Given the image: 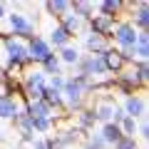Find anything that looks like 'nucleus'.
Here are the masks:
<instances>
[{"mask_svg": "<svg viewBox=\"0 0 149 149\" xmlns=\"http://www.w3.org/2000/svg\"><path fill=\"white\" fill-rule=\"evenodd\" d=\"M122 127H124V132H127V137H134V119L132 117L122 119Z\"/></svg>", "mask_w": 149, "mask_h": 149, "instance_id": "24", "label": "nucleus"}, {"mask_svg": "<svg viewBox=\"0 0 149 149\" xmlns=\"http://www.w3.org/2000/svg\"><path fill=\"white\" fill-rule=\"evenodd\" d=\"M82 77H87V74H102V72H107V67H104V62H102V55H90V57L82 62Z\"/></svg>", "mask_w": 149, "mask_h": 149, "instance_id": "5", "label": "nucleus"}, {"mask_svg": "<svg viewBox=\"0 0 149 149\" xmlns=\"http://www.w3.org/2000/svg\"><path fill=\"white\" fill-rule=\"evenodd\" d=\"M124 109H127V114L129 117H144V100L142 97H129L127 100V104H124Z\"/></svg>", "mask_w": 149, "mask_h": 149, "instance_id": "7", "label": "nucleus"}, {"mask_svg": "<svg viewBox=\"0 0 149 149\" xmlns=\"http://www.w3.org/2000/svg\"><path fill=\"white\" fill-rule=\"evenodd\" d=\"M102 10H104L107 17H112V13L119 10V3H117V0H107V3H102Z\"/></svg>", "mask_w": 149, "mask_h": 149, "instance_id": "19", "label": "nucleus"}, {"mask_svg": "<svg viewBox=\"0 0 149 149\" xmlns=\"http://www.w3.org/2000/svg\"><path fill=\"white\" fill-rule=\"evenodd\" d=\"M0 117L3 119L17 117V102L13 100L10 95H0Z\"/></svg>", "mask_w": 149, "mask_h": 149, "instance_id": "6", "label": "nucleus"}, {"mask_svg": "<svg viewBox=\"0 0 149 149\" xmlns=\"http://www.w3.org/2000/svg\"><path fill=\"white\" fill-rule=\"evenodd\" d=\"M112 22H114V17H107V15H97L95 20H92V27H95V35H104L107 30L112 27Z\"/></svg>", "mask_w": 149, "mask_h": 149, "instance_id": "11", "label": "nucleus"}, {"mask_svg": "<svg viewBox=\"0 0 149 149\" xmlns=\"http://www.w3.org/2000/svg\"><path fill=\"white\" fill-rule=\"evenodd\" d=\"M67 42H70V32L65 30V27L52 30V45H55V47H65Z\"/></svg>", "mask_w": 149, "mask_h": 149, "instance_id": "13", "label": "nucleus"}, {"mask_svg": "<svg viewBox=\"0 0 149 149\" xmlns=\"http://www.w3.org/2000/svg\"><path fill=\"white\" fill-rule=\"evenodd\" d=\"M0 139H3V132H0Z\"/></svg>", "mask_w": 149, "mask_h": 149, "instance_id": "26", "label": "nucleus"}, {"mask_svg": "<svg viewBox=\"0 0 149 149\" xmlns=\"http://www.w3.org/2000/svg\"><path fill=\"white\" fill-rule=\"evenodd\" d=\"M62 60H65L67 65H72V62H77V60H80V55H77V50H74V47H65Z\"/></svg>", "mask_w": 149, "mask_h": 149, "instance_id": "18", "label": "nucleus"}, {"mask_svg": "<svg viewBox=\"0 0 149 149\" xmlns=\"http://www.w3.org/2000/svg\"><path fill=\"white\" fill-rule=\"evenodd\" d=\"M50 127V119L47 117H40V119H32V129H40V132H45V129Z\"/></svg>", "mask_w": 149, "mask_h": 149, "instance_id": "22", "label": "nucleus"}, {"mask_svg": "<svg viewBox=\"0 0 149 149\" xmlns=\"http://www.w3.org/2000/svg\"><path fill=\"white\" fill-rule=\"evenodd\" d=\"M90 10H92V5H90V3H74V15H77V17H87V15H90Z\"/></svg>", "mask_w": 149, "mask_h": 149, "instance_id": "20", "label": "nucleus"}, {"mask_svg": "<svg viewBox=\"0 0 149 149\" xmlns=\"http://www.w3.org/2000/svg\"><path fill=\"white\" fill-rule=\"evenodd\" d=\"M102 62H104V67L107 70H122V55L119 52H104L102 55Z\"/></svg>", "mask_w": 149, "mask_h": 149, "instance_id": "12", "label": "nucleus"}, {"mask_svg": "<svg viewBox=\"0 0 149 149\" xmlns=\"http://www.w3.org/2000/svg\"><path fill=\"white\" fill-rule=\"evenodd\" d=\"M114 149H137V142H134V137H122L114 144Z\"/></svg>", "mask_w": 149, "mask_h": 149, "instance_id": "17", "label": "nucleus"}, {"mask_svg": "<svg viewBox=\"0 0 149 149\" xmlns=\"http://www.w3.org/2000/svg\"><path fill=\"white\" fill-rule=\"evenodd\" d=\"M50 45L45 42V40H40V37H35L30 42V50H27V57H32V60H40V62H45V60L50 57Z\"/></svg>", "mask_w": 149, "mask_h": 149, "instance_id": "3", "label": "nucleus"}, {"mask_svg": "<svg viewBox=\"0 0 149 149\" xmlns=\"http://www.w3.org/2000/svg\"><path fill=\"white\" fill-rule=\"evenodd\" d=\"M87 47H90V50H102V47H104L102 35H95V32H92V35L87 37Z\"/></svg>", "mask_w": 149, "mask_h": 149, "instance_id": "16", "label": "nucleus"}, {"mask_svg": "<svg viewBox=\"0 0 149 149\" xmlns=\"http://www.w3.org/2000/svg\"><path fill=\"white\" fill-rule=\"evenodd\" d=\"M112 112H114V107L112 104H100L95 112V119H102V122H107V119L112 117Z\"/></svg>", "mask_w": 149, "mask_h": 149, "instance_id": "14", "label": "nucleus"}, {"mask_svg": "<svg viewBox=\"0 0 149 149\" xmlns=\"http://www.w3.org/2000/svg\"><path fill=\"white\" fill-rule=\"evenodd\" d=\"M27 114H30V119H40V117H47L50 114V107L45 104L42 100H35L30 107H27Z\"/></svg>", "mask_w": 149, "mask_h": 149, "instance_id": "9", "label": "nucleus"}, {"mask_svg": "<svg viewBox=\"0 0 149 149\" xmlns=\"http://www.w3.org/2000/svg\"><path fill=\"white\" fill-rule=\"evenodd\" d=\"M114 37H117V42L119 45H122V47L124 50H127V47H132V45L134 42H137V30H134V25H119L117 27V35H114Z\"/></svg>", "mask_w": 149, "mask_h": 149, "instance_id": "4", "label": "nucleus"}, {"mask_svg": "<svg viewBox=\"0 0 149 149\" xmlns=\"http://www.w3.org/2000/svg\"><path fill=\"white\" fill-rule=\"evenodd\" d=\"M45 70H47V72H55V74H57L60 62H57V57H55V55H50V57L45 60Z\"/></svg>", "mask_w": 149, "mask_h": 149, "instance_id": "21", "label": "nucleus"}, {"mask_svg": "<svg viewBox=\"0 0 149 149\" xmlns=\"http://www.w3.org/2000/svg\"><path fill=\"white\" fill-rule=\"evenodd\" d=\"M10 27H13L15 32H22V35L32 32V25H30L22 15H17V13H13V15H10Z\"/></svg>", "mask_w": 149, "mask_h": 149, "instance_id": "10", "label": "nucleus"}, {"mask_svg": "<svg viewBox=\"0 0 149 149\" xmlns=\"http://www.w3.org/2000/svg\"><path fill=\"white\" fill-rule=\"evenodd\" d=\"M100 137H102L104 144H117L119 139H122V129H119V124H107Z\"/></svg>", "mask_w": 149, "mask_h": 149, "instance_id": "8", "label": "nucleus"}, {"mask_svg": "<svg viewBox=\"0 0 149 149\" xmlns=\"http://www.w3.org/2000/svg\"><path fill=\"white\" fill-rule=\"evenodd\" d=\"M25 92L32 102L35 100H42V92H45V74L42 72H32L27 77V85H25Z\"/></svg>", "mask_w": 149, "mask_h": 149, "instance_id": "1", "label": "nucleus"}, {"mask_svg": "<svg viewBox=\"0 0 149 149\" xmlns=\"http://www.w3.org/2000/svg\"><path fill=\"white\" fill-rule=\"evenodd\" d=\"M5 50H8V57H10V62H22V60H27V47L25 45H20L17 40H13V37H8L5 40Z\"/></svg>", "mask_w": 149, "mask_h": 149, "instance_id": "2", "label": "nucleus"}, {"mask_svg": "<svg viewBox=\"0 0 149 149\" xmlns=\"http://www.w3.org/2000/svg\"><path fill=\"white\" fill-rule=\"evenodd\" d=\"M47 8H50V13H65V10H70V3H47Z\"/></svg>", "mask_w": 149, "mask_h": 149, "instance_id": "23", "label": "nucleus"}, {"mask_svg": "<svg viewBox=\"0 0 149 149\" xmlns=\"http://www.w3.org/2000/svg\"><path fill=\"white\" fill-rule=\"evenodd\" d=\"M147 22H149L147 3H139V5H137V25H139V27H147Z\"/></svg>", "mask_w": 149, "mask_h": 149, "instance_id": "15", "label": "nucleus"}, {"mask_svg": "<svg viewBox=\"0 0 149 149\" xmlns=\"http://www.w3.org/2000/svg\"><path fill=\"white\" fill-rule=\"evenodd\" d=\"M3 15H5V5H0V17H3Z\"/></svg>", "mask_w": 149, "mask_h": 149, "instance_id": "25", "label": "nucleus"}]
</instances>
